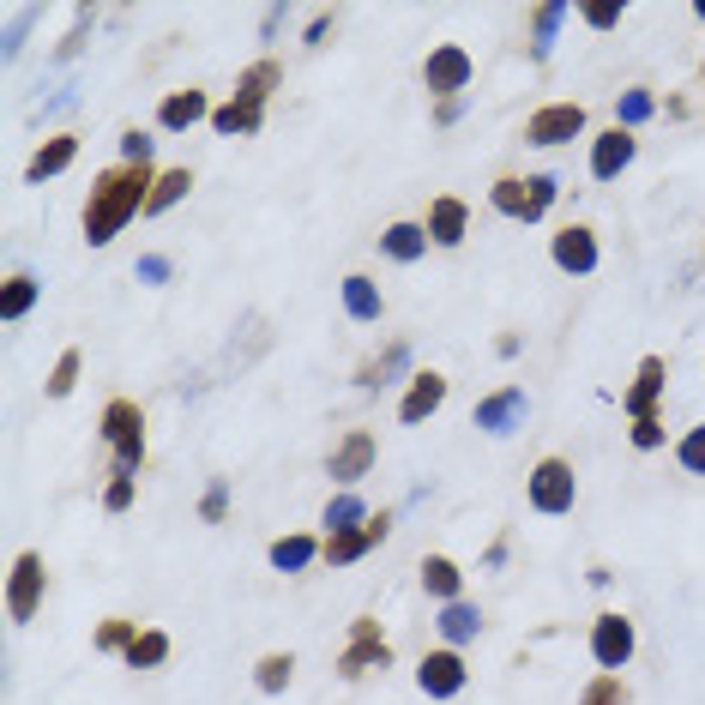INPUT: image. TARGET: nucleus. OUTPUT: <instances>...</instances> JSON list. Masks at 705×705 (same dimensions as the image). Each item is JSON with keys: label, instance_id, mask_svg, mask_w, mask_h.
<instances>
[{"label": "nucleus", "instance_id": "obj_7", "mask_svg": "<svg viewBox=\"0 0 705 705\" xmlns=\"http://www.w3.org/2000/svg\"><path fill=\"white\" fill-rule=\"evenodd\" d=\"M585 133V109L579 102H549V109H536L531 121H524V139L531 145H567V139Z\"/></svg>", "mask_w": 705, "mask_h": 705}, {"label": "nucleus", "instance_id": "obj_37", "mask_svg": "<svg viewBox=\"0 0 705 705\" xmlns=\"http://www.w3.org/2000/svg\"><path fill=\"white\" fill-rule=\"evenodd\" d=\"M290 670H296V658H290V651H272V658L260 663V687H265V694H284Z\"/></svg>", "mask_w": 705, "mask_h": 705}, {"label": "nucleus", "instance_id": "obj_22", "mask_svg": "<svg viewBox=\"0 0 705 705\" xmlns=\"http://www.w3.org/2000/svg\"><path fill=\"white\" fill-rule=\"evenodd\" d=\"M319 555H326V549H319L314 536H278L272 543V567L278 573H302V567H314Z\"/></svg>", "mask_w": 705, "mask_h": 705}, {"label": "nucleus", "instance_id": "obj_42", "mask_svg": "<svg viewBox=\"0 0 705 705\" xmlns=\"http://www.w3.org/2000/svg\"><path fill=\"white\" fill-rule=\"evenodd\" d=\"M633 446H646V453L663 446V422L658 416H633Z\"/></svg>", "mask_w": 705, "mask_h": 705}, {"label": "nucleus", "instance_id": "obj_17", "mask_svg": "<svg viewBox=\"0 0 705 705\" xmlns=\"http://www.w3.org/2000/svg\"><path fill=\"white\" fill-rule=\"evenodd\" d=\"M465 229H470L465 199H434L429 205V241H434V248H458V241H465Z\"/></svg>", "mask_w": 705, "mask_h": 705}, {"label": "nucleus", "instance_id": "obj_29", "mask_svg": "<svg viewBox=\"0 0 705 705\" xmlns=\"http://www.w3.org/2000/svg\"><path fill=\"white\" fill-rule=\"evenodd\" d=\"M375 512L362 507V495L356 489H344V495H332V507H326V531L338 536V531H356V524H368Z\"/></svg>", "mask_w": 705, "mask_h": 705}, {"label": "nucleus", "instance_id": "obj_11", "mask_svg": "<svg viewBox=\"0 0 705 705\" xmlns=\"http://www.w3.org/2000/svg\"><path fill=\"white\" fill-rule=\"evenodd\" d=\"M422 79H429V91H441V102L453 91H465L470 85V55L458 43H441L429 61H422Z\"/></svg>", "mask_w": 705, "mask_h": 705}, {"label": "nucleus", "instance_id": "obj_41", "mask_svg": "<svg viewBox=\"0 0 705 705\" xmlns=\"http://www.w3.org/2000/svg\"><path fill=\"white\" fill-rule=\"evenodd\" d=\"M102 507H109V512H127V507H133V477H115L109 489H102Z\"/></svg>", "mask_w": 705, "mask_h": 705}, {"label": "nucleus", "instance_id": "obj_12", "mask_svg": "<svg viewBox=\"0 0 705 705\" xmlns=\"http://www.w3.org/2000/svg\"><path fill=\"white\" fill-rule=\"evenodd\" d=\"M368 465H375V434H344L338 453L326 458V477L338 482V489H356V477H368Z\"/></svg>", "mask_w": 705, "mask_h": 705}, {"label": "nucleus", "instance_id": "obj_21", "mask_svg": "<svg viewBox=\"0 0 705 705\" xmlns=\"http://www.w3.org/2000/svg\"><path fill=\"white\" fill-rule=\"evenodd\" d=\"M260 121H265V109H260V102H217V109H212V127H217V133H229V139H236V133H260Z\"/></svg>", "mask_w": 705, "mask_h": 705}, {"label": "nucleus", "instance_id": "obj_28", "mask_svg": "<svg viewBox=\"0 0 705 705\" xmlns=\"http://www.w3.org/2000/svg\"><path fill=\"white\" fill-rule=\"evenodd\" d=\"M205 115H212V102H205V91H175L170 102H163V127H170V133H182V127L205 121Z\"/></svg>", "mask_w": 705, "mask_h": 705}, {"label": "nucleus", "instance_id": "obj_38", "mask_svg": "<svg viewBox=\"0 0 705 705\" xmlns=\"http://www.w3.org/2000/svg\"><path fill=\"white\" fill-rule=\"evenodd\" d=\"M579 19L592 24V31H615V24L627 19V7H621V0H585V7H579Z\"/></svg>", "mask_w": 705, "mask_h": 705}, {"label": "nucleus", "instance_id": "obj_46", "mask_svg": "<svg viewBox=\"0 0 705 705\" xmlns=\"http://www.w3.org/2000/svg\"><path fill=\"white\" fill-rule=\"evenodd\" d=\"M458 109H465V102H458V97H446V102H434V121H441V127H446V121H458Z\"/></svg>", "mask_w": 705, "mask_h": 705}, {"label": "nucleus", "instance_id": "obj_2", "mask_svg": "<svg viewBox=\"0 0 705 705\" xmlns=\"http://www.w3.org/2000/svg\"><path fill=\"white\" fill-rule=\"evenodd\" d=\"M102 441H109L115 458H121V477H133L139 458H145V410L133 399H109L102 404Z\"/></svg>", "mask_w": 705, "mask_h": 705}, {"label": "nucleus", "instance_id": "obj_4", "mask_svg": "<svg viewBox=\"0 0 705 705\" xmlns=\"http://www.w3.org/2000/svg\"><path fill=\"white\" fill-rule=\"evenodd\" d=\"M368 670H392V651H387V639H380L375 615H362V621L350 627V646L338 651V675H368Z\"/></svg>", "mask_w": 705, "mask_h": 705}, {"label": "nucleus", "instance_id": "obj_36", "mask_svg": "<svg viewBox=\"0 0 705 705\" xmlns=\"http://www.w3.org/2000/svg\"><path fill=\"white\" fill-rule=\"evenodd\" d=\"M561 19H567V0H549V7H536V12H531V24H536V55H543V48L555 43Z\"/></svg>", "mask_w": 705, "mask_h": 705}, {"label": "nucleus", "instance_id": "obj_27", "mask_svg": "<svg viewBox=\"0 0 705 705\" xmlns=\"http://www.w3.org/2000/svg\"><path fill=\"white\" fill-rule=\"evenodd\" d=\"M31 302H36V278L31 272H12L7 284H0V319H7V326L31 314Z\"/></svg>", "mask_w": 705, "mask_h": 705}, {"label": "nucleus", "instance_id": "obj_3", "mask_svg": "<svg viewBox=\"0 0 705 705\" xmlns=\"http://www.w3.org/2000/svg\"><path fill=\"white\" fill-rule=\"evenodd\" d=\"M555 194H561L555 175H507V182H495V212L519 217V224H543Z\"/></svg>", "mask_w": 705, "mask_h": 705}, {"label": "nucleus", "instance_id": "obj_14", "mask_svg": "<svg viewBox=\"0 0 705 705\" xmlns=\"http://www.w3.org/2000/svg\"><path fill=\"white\" fill-rule=\"evenodd\" d=\"M633 151H639V139L627 133V127H609V133H597V139H592V175H597V182H615V175L633 163Z\"/></svg>", "mask_w": 705, "mask_h": 705}, {"label": "nucleus", "instance_id": "obj_13", "mask_svg": "<svg viewBox=\"0 0 705 705\" xmlns=\"http://www.w3.org/2000/svg\"><path fill=\"white\" fill-rule=\"evenodd\" d=\"M387 524H392V512H375L368 524H356V531H338V536H326V561L332 567H350V561H362L368 549L387 536Z\"/></svg>", "mask_w": 705, "mask_h": 705}, {"label": "nucleus", "instance_id": "obj_24", "mask_svg": "<svg viewBox=\"0 0 705 705\" xmlns=\"http://www.w3.org/2000/svg\"><path fill=\"white\" fill-rule=\"evenodd\" d=\"M422 592L441 597V604H458V561H446V555L422 561Z\"/></svg>", "mask_w": 705, "mask_h": 705}, {"label": "nucleus", "instance_id": "obj_43", "mask_svg": "<svg viewBox=\"0 0 705 705\" xmlns=\"http://www.w3.org/2000/svg\"><path fill=\"white\" fill-rule=\"evenodd\" d=\"M133 272L145 278V284H163V278H170V260H163V253H145V260H139Z\"/></svg>", "mask_w": 705, "mask_h": 705}, {"label": "nucleus", "instance_id": "obj_40", "mask_svg": "<svg viewBox=\"0 0 705 705\" xmlns=\"http://www.w3.org/2000/svg\"><path fill=\"white\" fill-rule=\"evenodd\" d=\"M651 109H658V102H651V91H627V97H621V127L633 133V121H646Z\"/></svg>", "mask_w": 705, "mask_h": 705}, {"label": "nucleus", "instance_id": "obj_9", "mask_svg": "<svg viewBox=\"0 0 705 705\" xmlns=\"http://www.w3.org/2000/svg\"><path fill=\"white\" fill-rule=\"evenodd\" d=\"M597 260H604V248H597V229H585V224L555 229V265H561L567 278H592Z\"/></svg>", "mask_w": 705, "mask_h": 705}, {"label": "nucleus", "instance_id": "obj_33", "mask_svg": "<svg viewBox=\"0 0 705 705\" xmlns=\"http://www.w3.org/2000/svg\"><path fill=\"white\" fill-rule=\"evenodd\" d=\"M79 362H85L79 350H61V362L48 368V380H43V392H48V399H67V392L79 387Z\"/></svg>", "mask_w": 705, "mask_h": 705}, {"label": "nucleus", "instance_id": "obj_20", "mask_svg": "<svg viewBox=\"0 0 705 705\" xmlns=\"http://www.w3.org/2000/svg\"><path fill=\"white\" fill-rule=\"evenodd\" d=\"M441 639L446 646H465V639H477L482 633V609L477 604H441Z\"/></svg>", "mask_w": 705, "mask_h": 705}, {"label": "nucleus", "instance_id": "obj_6", "mask_svg": "<svg viewBox=\"0 0 705 705\" xmlns=\"http://www.w3.org/2000/svg\"><path fill=\"white\" fill-rule=\"evenodd\" d=\"M531 507L536 512H567L573 507V465L567 458H536L531 465Z\"/></svg>", "mask_w": 705, "mask_h": 705}, {"label": "nucleus", "instance_id": "obj_34", "mask_svg": "<svg viewBox=\"0 0 705 705\" xmlns=\"http://www.w3.org/2000/svg\"><path fill=\"white\" fill-rule=\"evenodd\" d=\"M97 651H133V639H139V627L133 621H121V615H109V621H97Z\"/></svg>", "mask_w": 705, "mask_h": 705}, {"label": "nucleus", "instance_id": "obj_5", "mask_svg": "<svg viewBox=\"0 0 705 705\" xmlns=\"http://www.w3.org/2000/svg\"><path fill=\"white\" fill-rule=\"evenodd\" d=\"M36 604H43V555H31V549H24V555L12 561V579H7V615H12V627L31 621Z\"/></svg>", "mask_w": 705, "mask_h": 705}, {"label": "nucleus", "instance_id": "obj_44", "mask_svg": "<svg viewBox=\"0 0 705 705\" xmlns=\"http://www.w3.org/2000/svg\"><path fill=\"white\" fill-rule=\"evenodd\" d=\"M224 507H229V489H224V482H212V495H205V501H199V512H205V519H224Z\"/></svg>", "mask_w": 705, "mask_h": 705}, {"label": "nucleus", "instance_id": "obj_45", "mask_svg": "<svg viewBox=\"0 0 705 705\" xmlns=\"http://www.w3.org/2000/svg\"><path fill=\"white\" fill-rule=\"evenodd\" d=\"M127 163H151V133H127Z\"/></svg>", "mask_w": 705, "mask_h": 705}, {"label": "nucleus", "instance_id": "obj_47", "mask_svg": "<svg viewBox=\"0 0 705 705\" xmlns=\"http://www.w3.org/2000/svg\"><path fill=\"white\" fill-rule=\"evenodd\" d=\"M326 31H332V12H319V19L307 24V43H326Z\"/></svg>", "mask_w": 705, "mask_h": 705}, {"label": "nucleus", "instance_id": "obj_30", "mask_svg": "<svg viewBox=\"0 0 705 705\" xmlns=\"http://www.w3.org/2000/svg\"><path fill=\"white\" fill-rule=\"evenodd\" d=\"M404 362H410V344H404V338H392L387 350H380L375 362L362 368V387H387L392 375H404Z\"/></svg>", "mask_w": 705, "mask_h": 705}, {"label": "nucleus", "instance_id": "obj_19", "mask_svg": "<svg viewBox=\"0 0 705 705\" xmlns=\"http://www.w3.org/2000/svg\"><path fill=\"white\" fill-rule=\"evenodd\" d=\"M658 392H663V356H646L627 387V416H658Z\"/></svg>", "mask_w": 705, "mask_h": 705}, {"label": "nucleus", "instance_id": "obj_10", "mask_svg": "<svg viewBox=\"0 0 705 705\" xmlns=\"http://www.w3.org/2000/svg\"><path fill=\"white\" fill-rule=\"evenodd\" d=\"M416 682H422V694H429V699H453L458 687H465V658H458L453 646L429 651V658L416 663Z\"/></svg>", "mask_w": 705, "mask_h": 705}, {"label": "nucleus", "instance_id": "obj_23", "mask_svg": "<svg viewBox=\"0 0 705 705\" xmlns=\"http://www.w3.org/2000/svg\"><path fill=\"white\" fill-rule=\"evenodd\" d=\"M422 248H429V229H416V224H392L387 236H380V253H387V260H399V265L422 260Z\"/></svg>", "mask_w": 705, "mask_h": 705}, {"label": "nucleus", "instance_id": "obj_32", "mask_svg": "<svg viewBox=\"0 0 705 705\" xmlns=\"http://www.w3.org/2000/svg\"><path fill=\"white\" fill-rule=\"evenodd\" d=\"M163 658H170V633H158V627H145V633L133 639V651H127V663H133V670H158Z\"/></svg>", "mask_w": 705, "mask_h": 705}, {"label": "nucleus", "instance_id": "obj_18", "mask_svg": "<svg viewBox=\"0 0 705 705\" xmlns=\"http://www.w3.org/2000/svg\"><path fill=\"white\" fill-rule=\"evenodd\" d=\"M73 158H79V139H73V133L43 139V145H36V158L24 163V182H48V175H61Z\"/></svg>", "mask_w": 705, "mask_h": 705}, {"label": "nucleus", "instance_id": "obj_8", "mask_svg": "<svg viewBox=\"0 0 705 705\" xmlns=\"http://www.w3.org/2000/svg\"><path fill=\"white\" fill-rule=\"evenodd\" d=\"M633 651H639L633 621H627V615H597V621H592V658L604 663V670H621Z\"/></svg>", "mask_w": 705, "mask_h": 705}, {"label": "nucleus", "instance_id": "obj_31", "mask_svg": "<svg viewBox=\"0 0 705 705\" xmlns=\"http://www.w3.org/2000/svg\"><path fill=\"white\" fill-rule=\"evenodd\" d=\"M344 307H350V319H380V290L375 278H344Z\"/></svg>", "mask_w": 705, "mask_h": 705}, {"label": "nucleus", "instance_id": "obj_26", "mask_svg": "<svg viewBox=\"0 0 705 705\" xmlns=\"http://www.w3.org/2000/svg\"><path fill=\"white\" fill-rule=\"evenodd\" d=\"M187 194H194V175H187V170H163V175H158V187H151V199H145V212H151V217H163L170 205H182Z\"/></svg>", "mask_w": 705, "mask_h": 705}, {"label": "nucleus", "instance_id": "obj_39", "mask_svg": "<svg viewBox=\"0 0 705 705\" xmlns=\"http://www.w3.org/2000/svg\"><path fill=\"white\" fill-rule=\"evenodd\" d=\"M675 458H682L687 477H705V422H699V429H687V441L675 446Z\"/></svg>", "mask_w": 705, "mask_h": 705}, {"label": "nucleus", "instance_id": "obj_35", "mask_svg": "<svg viewBox=\"0 0 705 705\" xmlns=\"http://www.w3.org/2000/svg\"><path fill=\"white\" fill-rule=\"evenodd\" d=\"M579 705H627V687H621V675L604 670V675H592V687L579 694Z\"/></svg>", "mask_w": 705, "mask_h": 705}, {"label": "nucleus", "instance_id": "obj_15", "mask_svg": "<svg viewBox=\"0 0 705 705\" xmlns=\"http://www.w3.org/2000/svg\"><path fill=\"white\" fill-rule=\"evenodd\" d=\"M446 404V375H434V368H422V375H410V392H404V404H399V416L416 429V422H429L434 410Z\"/></svg>", "mask_w": 705, "mask_h": 705}, {"label": "nucleus", "instance_id": "obj_16", "mask_svg": "<svg viewBox=\"0 0 705 705\" xmlns=\"http://www.w3.org/2000/svg\"><path fill=\"white\" fill-rule=\"evenodd\" d=\"M524 392L519 387H501L495 399H482L477 404V429H489V434H519V422H524Z\"/></svg>", "mask_w": 705, "mask_h": 705}, {"label": "nucleus", "instance_id": "obj_1", "mask_svg": "<svg viewBox=\"0 0 705 705\" xmlns=\"http://www.w3.org/2000/svg\"><path fill=\"white\" fill-rule=\"evenodd\" d=\"M151 187H158V170H151V163L102 170L91 182V199H85V241H91V248H109V241L127 229V217L145 212Z\"/></svg>", "mask_w": 705, "mask_h": 705}, {"label": "nucleus", "instance_id": "obj_25", "mask_svg": "<svg viewBox=\"0 0 705 705\" xmlns=\"http://www.w3.org/2000/svg\"><path fill=\"white\" fill-rule=\"evenodd\" d=\"M278 79H284V67H278V61H253V67L236 79V97L241 102H260V109H265V97H272Z\"/></svg>", "mask_w": 705, "mask_h": 705}]
</instances>
